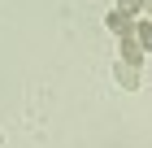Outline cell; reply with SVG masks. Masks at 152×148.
<instances>
[{
  "label": "cell",
  "instance_id": "6da1fadb",
  "mask_svg": "<svg viewBox=\"0 0 152 148\" xmlns=\"http://www.w3.org/2000/svg\"><path fill=\"white\" fill-rule=\"evenodd\" d=\"M130 39L143 48H152V22H130Z\"/></svg>",
  "mask_w": 152,
  "mask_h": 148
},
{
  "label": "cell",
  "instance_id": "7a4b0ae2",
  "mask_svg": "<svg viewBox=\"0 0 152 148\" xmlns=\"http://www.w3.org/2000/svg\"><path fill=\"white\" fill-rule=\"evenodd\" d=\"M117 79L126 83V87H135V83H139V74H135V66H130V61H117Z\"/></svg>",
  "mask_w": 152,
  "mask_h": 148
}]
</instances>
